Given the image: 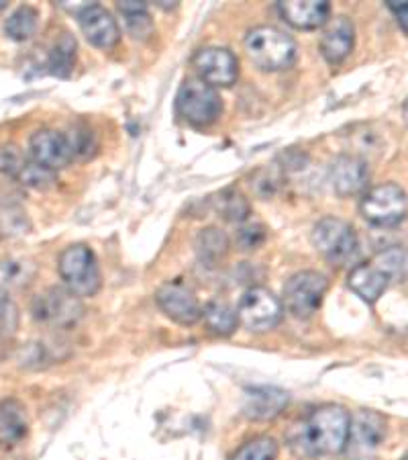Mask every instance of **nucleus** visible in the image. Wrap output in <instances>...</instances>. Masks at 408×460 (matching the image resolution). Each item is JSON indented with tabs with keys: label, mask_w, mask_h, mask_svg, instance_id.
I'll return each mask as SVG.
<instances>
[{
	"label": "nucleus",
	"mask_w": 408,
	"mask_h": 460,
	"mask_svg": "<svg viewBox=\"0 0 408 460\" xmlns=\"http://www.w3.org/2000/svg\"><path fill=\"white\" fill-rule=\"evenodd\" d=\"M352 415L341 405H323L308 415L302 424L294 426L288 436L291 448L299 456L315 458L339 455L347 448Z\"/></svg>",
	"instance_id": "1"
},
{
	"label": "nucleus",
	"mask_w": 408,
	"mask_h": 460,
	"mask_svg": "<svg viewBox=\"0 0 408 460\" xmlns=\"http://www.w3.org/2000/svg\"><path fill=\"white\" fill-rule=\"evenodd\" d=\"M245 51L259 70L280 72L296 59V43L276 27H256L245 35Z\"/></svg>",
	"instance_id": "2"
},
{
	"label": "nucleus",
	"mask_w": 408,
	"mask_h": 460,
	"mask_svg": "<svg viewBox=\"0 0 408 460\" xmlns=\"http://www.w3.org/2000/svg\"><path fill=\"white\" fill-rule=\"evenodd\" d=\"M176 109L184 121L195 128H209L222 113V101L217 88L200 78H187L178 91Z\"/></svg>",
	"instance_id": "3"
},
{
	"label": "nucleus",
	"mask_w": 408,
	"mask_h": 460,
	"mask_svg": "<svg viewBox=\"0 0 408 460\" xmlns=\"http://www.w3.org/2000/svg\"><path fill=\"white\" fill-rule=\"evenodd\" d=\"M57 270L65 287L78 296H94L100 291L102 277L99 260L84 243H74L65 248L57 260Z\"/></svg>",
	"instance_id": "4"
},
{
	"label": "nucleus",
	"mask_w": 408,
	"mask_h": 460,
	"mask_svg": "<svg viewBox=\"0 0 408 460\" xmlns=\"http://www.w3.org/2000/svg\"><path fill=\"white\" fill-rule=\"evenodd\" d=\"M360 211L376 227H396L408 215V197L398 184H380L363 195Z\"/></svg>",
	"instance_id": "5"
},
{
	"label": "nucleus",
	"mask_w": 408,
	"mask_h": 460,
	"mask_svg": "<svg viewBox=\"0 0 408 460\" xmlns=\"http://www.w3.org/2000/svg\"><path fill=\"white\" fill-rule=\"evenodd\" d=\"M313 246L317 252L329 260L331 264H345L355 256L358 252V234L355 229L343 219L337 217H325L318 221L310 234Z\"/></svg>",
	"instance_id": "6"
},
{
	"label": "nucleus",
	"mask_w": 408,
	"mask_h": 460,
	"mask_svg": "<svg viewBox=\"0 0 408 460\" xmlns=\"http://www.w3.org/2000/svg\"><path fill=\"white\" fill-rule=\"evenodd\" d=\"M33 315L37 322L51 328H72L84 315V305L68 287H51L35 299Z\"/></svg>",
	"instance_id": "7"
},
{
	"label": "nucleus",
	"mask_w": 408,
	"mask_h": 460,
	"mask_svg": "<svg viewBox=\"0 0 408 460\" xmlns=\"http://www.w3.org/2000/svg\"><path fill=\"white\" fill-rule=\"evenodd\" d=\"M326 288H329V283L323 274L313 270L294 274L284 285V307L294 317H313L323 305Z\"/></svg>",
	"instance_id": "8"
},
{
	"label": "nucleus",
	"mask_w": 408,
	"mask_h": 460,
	"mask_svg": "<svg viewBox=\"0 0 408 460\" xmlns=\"http://www.w3.org/2000/svg\"><path fill=\"white\" fill-rule=\"evenodd\" d=\"M282 307L280 299L268 288L254 287L245 291L239 307H237V315H239V323L251 332H270L282 322Z\"/></svg>",
	"instance_id": "9"
},
{
	"label": "nucleus",
	"mask_w": 408,
	"mask_h": 460,
	"mask_svg": "<svg viewBox=\"0 0 408 460\" xmlns=\"http://www.w3.org/2000/svg\"><path fill=\"white\" fill-rule=\"evenodd\" d=\"M386 438V420L374 410H360L352 418L347 452L353 460H372Z\"/></svg>",
	"instance_id": "10"
},
{
	"label": "nucleus",
	"mask_w": 408,
	"mask_h": 460,
	"mask_svg": "<svg viewBox=\"0 0 408 460\" xmlns=\"http://www.w3.org/2000/svg\"><path fill=\"white\" fill-rule=\"evenodd\" d=\"M200 80L214 88L233 86L239 78V59L225 48H204L192 58Z\"/></svg>",
	"instance_id": "11"
},
{
	"label": "nucleus",
	"mask_w": 408,
	"mask_h": 460,
	"mask_svg": "<svg viewBox=\"0 0 408 460\" xmlns=\"http://www.w3.org/2000/svg\"><path fill=\"white\" fill-rule=\"evenodd\" d=\"M29 154L31 160L48 170H62L74 160L72 146L65 133L54 129H39L29 139Z\"/></svg>",
	"instance_id": "12"
},
{
	"label": "nucleus",
	"mask_w": 408,
	"mask_h": 460,
	"mask_svg": "<svg viewBox=\"0 0 408 460\" xmlns=\"http://www.w3.org/2000/svg\"><path fill=\"white\" fill-rule=\"evenodd\" d=\"M155 301L163 314L180 325H195L203 317V307L196 295L182 283L161 285L155 293Z\"/></svg>",
	"instance_id": "13"
},
{
	"label": "nucleus",
	"mask_w": 408,
	"mask_h": 460,
	"mask_svg": "<svg viewBox=\"0 0 408 460\" xmlns=\"http://www.w3.org/2000/svg\"><path fill=\"white\" fill-rule=\"evenodd\" d=\"M76 17L82 33H84V37L92 43V46L100 49H110L117 46L118 40H121V29H118L115 17L105 9V6L91 3L86 9H82Z\"/></svg>",
	"instance_id": "14"
},
{
	"label": "nucleus",
	"mask_w": 408,
	"mask_h": 460,
	"mask_svg": "<svg viewBox=\"0 0 408 460\" xmlns=\"http://www.w3.org/2000/svg\"><path fill=\"white\" fill-rule=\"evenodd\" d=\"M329 181L339 197H353L368 189L369 166L358 155H339L329 168Z\"/></svg>",
	"instance_id": "15"
},
{
	"label": "nucleus",
	"mask_w": 408,
	"mask_h": 460,
	"mask_svg": "<svg viewBox=\"0 0 408 460\" xmlns=\"http://www.w3.org/2000/svg\"><path fill=\"white\" fill-rule=\"evenodd\" d=\"M288 393L278 387H254L245 391L243 397V413L249 420L268 421L278 418L288 405Z\"/></svg>",
	"instance_id": "16"
},
{
	"label": "nucleus",
	"mask_w": 408,
	"mask_h": 460,
	"mask_svg": "<svg viewBox=\"0 0 408 460\" xmlns=\"http://www.w3.org/2000/svg\"><path fill=\"white\" fill-rule=\"evenodd\" d=\"M355 46V27L347 17L331 19L321 37V54L331 66H337L352 54Z\"/></svg>",
	"instance_id": "17"
},
{
	"label": "nucleus",
	"mask_w": 408,
	"mask_h": 460,
	"mask_svg": "<svg viewBox=\"0 0 408 460\" xmlns=\"http://www.w3.org/2000/svg\"><path fill=\"white\" fill-rule=\"evenodd\" d=\"M278 11L288 25L296 29H318L329 23L331 4L326 0H291L280 3Z\"/></svg>",
	"instance_id": "18"
},
{
	"label": "nucleus",
	"mask_w": 408,
	"mask_h": 460,
	"mask_svg": "<svg viewBox=\"0 0 408 460\" xmlns=\"http://www.w3.org/2000/svg\"><path fill=\"white\" fill-rule=\"evenodd\" d=\"M347 285H350L352 291L358 295L361 301L376 303L384 295L386 288H388L390 280L378 266L369 262L355 266L350 279H347Z\"/></svg>",
	"instance_id": "19"
},
{
	"label": "nucleus",
	"mask_w": 408,
	"mask_h": 460,
	"mask_svg": "<svg viewBox=\"0 0 408 460\" xmlns=\"http://www.w3.org/2000/svg\"><path fill=\"white\" fill-rule=\"evenodd\" d=\"M29 432V420L23 403L17 399H4L0 402V444L3 447H14Z\"/></svg>",
	"instance_id": "20"
},
{
	"label": "nucleus",
	"mask_w": 408,
	"mask_h": 460,
	"mask_svg": "<svg viewBox=\"0 0 408 460\" xmlns=\"http://www.w3.org/2000/svg\"><path fill=\"white\" fill-rule=\"evenodd\" d=\"M229 248H231V242H229L227 234L219 227H206L196 235L195 250L200 262L206 266L219 264L221 260H225L229 254Z\"/></svg>",
	"instance_id": "21"
},
{
	"label": "nucleus",
	"mask_w": 408,
	"mask_h": 460,
	"mask_svg": "<svg viewBox=\"0 0 408 460\" xmlns=\"http://www.w3.org/2000/svg\"><path fill=\"white\" fill-rule=\"evenodd\" d=\"M74 66H76V40L70 33H62L49 49L48 68L54 76L68 78Z\"/></svg>",
	"instance_id": "22"
},
{
	"label": "nucleus",
	"mask_w": 408,
	"mask_h": 460,
	"mask_svg": "<svg viewBox=\"0 0 408 460\" xmlns=\"http://www.w3.org/2000/svg\"><path fill=\"white\" fill-rule=\"evenodd\" d=\"M214 211H217L222 219L231 221V224H245L251 215L249 201L245 199L241 190L237 189H225L221 190L217 199H213Z\"/></svg>",
	"instance_id": "23"
},
{
	"label": "nucleus",
	"mask_w": 408,
	"mask_h": 460,
	"mask_svg": "<svg viewBox=\"0 0 408 460\" xmlns=\"http://www.w3.org/2000/svg\"><path fill=\"white\" fill-rule=\"evenodd\" d=\"M203 317L206 325H209L211 332L217 333V336H231L239 325V315H237V309L229 305L225 301H209L203 309Z\"/></svg>",
	"instance_id": "24"
},
{
	"label": "nucleus",
	"mask_w": 408,
	"mask_h": 460,
	"mask_svg": "<svg viewBox=\"0 0 408 460\" xmlns=\"http://www.w3.org/2000/svg\"><path fill=\"white\" fill-rule=\"evenodd\" d=\"M372 264L388 277L390 283H404V280H408V248L404 246L382 250L372 260Z\"/></svg>",
	"instance_id": "25"
},
{
	"label": "nucleus",
	"mask_w": 408,
	"mask_h": 460,
	"mask_svg": "<svg viewBox=\"0 0 408 460\" xmlns=\"http://www.w3.org/2000/svg\"><path fill=\"white\" fill-rule=\"evenodd\" d=\"M118 11L123 13L125 25H127V31L135 37V40H150L153 35V21L147 13L145 3H135V0H129V3L118 4Z\"/></svg>",
	"instance_id": "26"
},
{
	"label": "nucleus",
	"mask_w": 408,
	"mask_h": 460,
	"mask_svg": "<svg viewBox=\"0 0 408 460\" xmlns=\"http://www.w3.org/2000/svg\"><path fill=\"white\" fill-rule=\"evenodd\" d=\"M35 277V264L25 258H11L0 262V287L21 288Z\"/></svg>",
	"instance_id": "27"
},
{
	"label": "nucleus",
	"mask_w": 408,
	"mask_h": 460,
	"mask_svg": "<svg viewBox=\"0 0 408 460\" xmlns=\"http://www.w3.org/2000/svg\"><path fill=\"white\" fill-rule=\"evenodd\" d=\"M39 13L33 6H19L4 23V31L13 41H27L37 31Z\"/></svg>",
	"instance_id": "28"
},
{
	"label": "nucleus",
	"mask_w": 408,
	"mask_h": 460,
	"mask_svg": "<svg viewBox=\"0 0 408 460\" xmlns=\"http://www.w3.org/2000/svg\"><path fill=\"white\" fill-rule=\"evenodd\" d=\"M278 458V442L270 436H257L254 440L245 442L235 452L231 460H276Z\"/></svg>",
	"instance_id": "29"
},
{
	"label": "nucleus",
	"mask_w": 408,
	"mask_h": 460,
	"mask_svg": "<svg viewBox=\"0 0 408 460\" xmlns=\"http://www.w3.org/2000/svg\"><path fill=\"white\" fill-rule=\"evenodd\" d=\"M17 181L25 187H31L37 190H48L56 184V172L54 170H48L37 164V162L29 160L25 168L21 170V174L17 176Z\"/></svg>",
	"instance_id": "30"
},
{
	"label": "nucleus",
	"mask_w": 408,
	"mask_h": 460,
	"mask_svg": "<svg viewBox=\"0 0 408 460\" xmlns=\"http://www.w3.org/2000/svg\"><path fill=\"white\" fill-rule=\"evenodd\" d=\"M265 237H268V229H265L264 224H259V221H245V224H241V227L237 229L235 242L241 250L249 252L262 246Z\"/></svg>",
	"instance_id": "31"
},
{
	"label": "nucleus",
	"mask_w": 408,
	"mask_h": 460,
	"mask_svg": "<svg viewBox=\"0 0 408 460\" xmlns=\"http://www.w3.org/2000/svg\"><path fill=\"white\" fill-rule=\"evenodd\" d=\"M27 162L29 160L25 158V154L21 152L19 146L14 144L0 146V172L3 174L17 178L21 174V170L25 168Z\"/></svg>",
	"instance_id": "32"
},
{
	"label": "nucleus",
	"mask_w": 408,
	"mask_h": 460,
	"mask_svg": "<svg viewBox=\"0 0 408 460\" xmlns=\"http://www.w3.org/2000/svg\"><path fill=\"white\" fill-rule=\"evenodd\" d=\"M65 136H68V142L72 146L74 158H88V155L94 154L96 137L91 129L74 128L70 133H65Z\"/></svg>",
	"instance_id": "33"
},
{
	"label": "nucleus",
	"mask_w": 408,
	"mask_h": 460,
	"mask_svg": "<svg viewBox=\"0 0 408 460\" xmlns=\"http://www.w3.org/2000/svg\"><path fill=\"white\" fill-rule=\"evenodd\" d=\"M19 325V311L17 305L6 296L4 293H0V336L9 338L17 332Z\"/></svg>",
	"instance_id": "34"
},
{
	"label": "nucleus",
	"mask_w": 408,
	"mask_h": 460,
	"mask_svg": "<svg viewBox=\"0 0 408 460\" xmlns=\"http://www.w3.org/2000/svg\"><path fill=\"white\" fill-rule=\"evenodd\" d=\"M280 178L272 172V170H257L251 178V189H254L262 199L273 197V192L278 189Z\"/></svg>",
	"instance_id": "35"
},
{
	"label": "nucleus",
	"mask_w": 408,
	"mask_h": 460,
	"mask_svg": "<svg viewBox=\"0 0 408 460\" xmlns=\"http://www.w3.org/2000/svg\"><path fill=\"white\" fill-rule=\"evenodd\" d=\"M388 9H390L392 13H395V17L398 19L400 27H403L404 31L408 33V0H406V3H398V0H390Z\"/></svg>",
	"instance_id": "36"
},
{
	"label": "nucleus",
	"mask_w": 408,
	"mask_h": 460,
	"mask_svg": "<svg viewBox=\"0 0 408 460\" xmlns=\"http://www.w3.org/2000/svg\"><path fill=\"white\" fill-rule=\"evenodd\" d=\"M404 121L408 123V99H406V102H404Z\"/></svg>",
	"instance_id": "37"
},
{
	"label": "nucleus",
	"mask_w": 408,
	"mask_h": 460,
	"mask_svg": "<svg viewBox=\"0 0 408 460\" xmlns=\"http://www.w3.org/2000/svg\"><path fill=\"white\" fill-rule=\"evenodd\" d=\"M404 460H408V456H406V458H404Z\"/></svg>",
	"instance_id": "38"
}]
</instances>
